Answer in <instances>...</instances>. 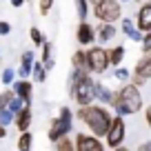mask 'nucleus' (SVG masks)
Masks as SVG:
<instances>
[{
	"mask_svg": "<svg viewBox=\"0 0 151 151\" xmlns=\"http://www.w3.org/2000/svg\"><path fill=\"white\" fill-rule=\"evenodd\" d=\"M76 116L89 129V133H93L98 138L107 136L109 127H111V120H113V116L104 109V104H87V107H80L76 111Z\"/></svg>",
	"mask_w": 151,
	"mask_h": 151,
	"instance_id": "f257e3e1",
	"label": "nucleus"
},
{
	"mask_svg": "<svg viewBox=\"0 0 151 151\" xmlns=\"http://www.w3.org/2000/svg\"><path fill=\"white\" fill-rule=\"evenodd\" d=\"M69 96L78 102V107L93 104V100H96V80L91 78L89 71L73 69L69 73Z\"/></svg>",
	"mask_w": 151,
	"mask_h": 151,
	"instance_id": "f03ea898",
	"label": "nucleus"
},
{
	"mask_svg": "<svg viewBox=\"0 0 151 151\" xmlns=\"http://www.w3.org/2000/svg\"><path fill=\"white\" fill-rule=\"evenodd\" d=\"M113 111L116 116H136L142 109V93L140 87H136L133 82H124L118 91H116V98H113Z\"/></svg>",
	"mask_w": 151,
	"mask_h": 151,
	"instance_id": "7ed1b4c3",
	"label": "nucleus"
},
{
	"mask_svg": "<svg viewBox=\"0 0 151 151\" xmlns=\"http://www.w3.org/2000/svg\"><path fill=\"white\" fill-rule=\"evenodd\" d=\"M73 129V111L69 107H60V116L51 120V127L47 131V138L56 145L60 138L69 136V131Z\"/></svg>",
	"mask_w": 151,
	"mask_h": 151,
	"instance_id": "20e7f679",
	"label": "nucleus"
},
{
	"mask_svg": "<svg viewBox=\"0 0 151 151\" xmlns=\"http://www.w3.org/2000/svg\"><path fill=\"white\" fill-rule=\"evenodd\" d=\"M87 67H89V73H104V71L111 67L109 62V49L102 45H91L87 49Z\"/></svg>",
	"mask_w": 151,
	"mask_h": 151,
	"instance_id": "39448f33",
	"label": "nucleus"
},
{
	"mask_svg": "<svg viewBox=\"0 0 151 151\" xmlns=\"http://www.w3.org/2000/svg\"><path fill=\"white\" fill-rule=\"evenodd\" d=\"M91 14H93L100 22L116 24L118 20H122V2H120V0H104L100 5L91 7Z\"/></svg>",
	"mask_w": 151,
	"mask_h": 151,
	"instance_id": "423d86ee",
	"label": "nucleus"
},
{
	"mask_svg": "<svg viewBox=\"0 0 151 151\" xmlns=\"http://www.w3.org/2000/svg\"><path fill=\"white\" fill-rule=\"evenodd\" d=\"M124 138H127V124H124V118H122V116H113L111 127H109L107 136H104V145L111 147V149H118V147H122Z\"/></svg>",
	"mask_w": 151,
	"mask_h": 151,
	"instance_id": "0eeeda50",
	"label": "nucleus"
},
{
	"mask_svg": "<svg viewBox=\"0 0 151 151\" xmlns=\"http://www.w3.org/2000/svg\"><path fill=\"white\" fill-rule=\"evenodd\" d=\"M76 151H104V142L93 133H76Z\"/></svg>",
	"mask_w": 151,
	"mask_h": 151,
	"instance_id": "6e6552de",
	"label": "nucleus"
},
{
	"mask_svg": "<svg viewBox=\"0 0 151 151\" xmlns=\"http://www.w3.org/2000/svg\"><path fill=\"white\" fill-rule=\"evenodd\" d=\"M76 40L82 47H91L96 45V27L89 22V20H80L78 27H76Z\"/></svg>",
	"mask_w": 151,
	"mask_h": 151,
	"instance_id": "1a4fd4ad",
	"label": "nucleus"
},
{
	"mask_svg": "<svg viewBox=\"0 0 151 151\" xmlns=\"http://www.w3.org/2000/svg\"><path fill=\"white\" fill-rule=\"evenodd\" d=\"M33 65H36V51H33V49L22 51V56H20V67H18V71H16L20 80H27L29 76H31Z\"/></svg>",
	"mask_w": 151,
	"mask_h": 151,
	"instance_id": "9d476101",
	"label": "nucleus"
},
{
	"mask_svg": "<svg viewBox=\"0 0 151 151\" xmlns=\"http://www.w3.org/2000/svg\"><path fill=\"white\" fill-rule=\"evenodd\" d=\"M116 36H118V27L111 24V22H100L98 27H96V40H98V45H102V47L107 42H111Z\"/></svg>",
	"mask_w": 151,
	"mask_h": 151,
	"instance_id": "9b49d317",
	"label": "nucleus"
},
{
	"mask_svg": "<svg viewBox=\"0 0 151 151\" xmlns=\"http://www.w3.org/2000/svg\"><path fill=\"white\" fill-rule=\"evenodd\" d=\"M136 24L142 33L151 31V2H142L136 14Z\"/></svg>",
	"mask_w": 151,
	"mask_h": 151,
	"instance_id": "f8f14e48",
	"label": "nucleus"
},
{
	"mask_svg": "<svg viewBox=\"0 0 151 151\" xmlns=\"http://www.w3.org/2000/svg\"><path fill=\"white\" fill-rule=\"evenodd\" d=\"M11 89H14V93L18 96V98H22L27 104H31V96H33V82L29 80V78H27V80H20V78H18V80H16L14 85H11Z\"/></svg>",
	"mask_w": 151,
	"mask_h": 151,
	"instance_id": "ddd939ff",
	"label": "nucleus"
},
{
	"mask_svg": "<svg viewBox=\"0 0 151 151\" xmlns=\"http://www.w3.org/2000/svg\"><path fill=\"white\" fill-rule=\"evenodd\" d=\"M120 27H122V33L129 38V40H131V42H142L145 33L138 29L136 20H131V18H122V20H120Z\"/></svg>",
	"mask_w": 151,
	"mask_h": 151,
	"instance_id": "4468645a",
	"label": "nucleus"
},
{
	"mask_svg": "<svg viewBox=\"0 0 151 151\" xmlns=\"http://www.w3.org/2000/svg\"><path fill=\"white\" fill-rule=\"evenodd\" d=\"M113 98H116V91H111L104 82H96V100L104 107H111L113 104Z\"/></svg>",
	"mask_w": 151,
	"mask_h": 151,
	"instance_id": "2eb2a0df",
	"label": "nucleus"
},
{
	"mask_svg": "<svg viewBox=\"0 0 151 151\" xmlns=\"http://www.w3.org/2000/svg\"><path fill=\"white\" fill-rule=\"evenodd\" d=\"M31 118H33L31 104H27L20 113H16V127H18L20 133H22V131H29V127H31Z\"/></svg>",
	"mask_w": 151,
	"mask_h": 151,
	"instance_id": "dca6fc26",
	"label": "nucleus"
},
{
	"mask_svg": "<svg viewBox=\"0 0 151 151\" xmlns=\"http://www.w3.org/2000/svg\"><path fill=\"white\" fill-rule=\"evenodd\" d=\"M133 73L140 76V78H145L147 82L151 80V58L147 56V53H145V56H142L140 60L136 62V67H133Z\"/></svg>",
	"mask_w": 151,
	"mask_h": 151,
	"instance_id": "f3484780",
	"label": "nucleus"
},
{
	"mask_svg": "<svg viewBox=\"0 0 151 151\" xmlns=\"http://www.w3.org/2000/svg\"><path fill=\"white\" fill-rule=\"evenodd\" d=\"M124 56H127V49H124V45H113V47L109 49V62H111L113 69L122 65Z\"/></svg>",
	"mask_w": 151,
	"mask_h": 151,
	"instance_id": "a211bd4d",
	"label": "nucleus"
},
{
	"mask_svg": "<svg viewBox=\"0 0 151 151\" xmlns=\"http://www.w3.org/2000/svg\"><path fill=\"white\" fill-rule=\"evenodd\" d=\"M40 49H42V56H40L42 60H40V62L45 65V69H47V71H51L53 67H56V60H53V42H49V40H47Z\"/></svg>",
	"mask_w": 151,
	"mask_h": 151,
	"instance_id": "6ab92c4d",
	"label": "nucleus"
},
{
	"mask_svg": "<svg viewBox=\"0 0 151 151\" xmlns=\"http://www.w3.org/2000/svg\"><path fill=\"white\" fill-rule=\"evenodd\" d=\"M71 67H73V69L89 71V67H87V49H78V51H73V56H71Z\"/></svg>",
	"mask_w": 151,
	"mask_h": 151,
	"instance_id": "aec40b11",
	"label": "nucleus"
},
{
	"mask_svg": "<svg viewBox=\"0 0 151 151\" xmlns=\"http://www.w3.org/2000/svg\"><path fill=\"white\" fill-rule=\"evenodd\" d=\"M31 80L33 82H45L47 80V69H45V65L40 60H36V65H33V69H31Z\"/></svg>",
	"mask_w": 151,
	"mask_h": 151,
	"instance_id": "412c9836",
	"label": "nucleus"
},
{
	"mask_svg": "<svg viewBox=\"0 0 151 151\" xmlns=\"http://www.w3.org/2000/svg\"><path fill=\"white\" fill-rule=\"evenodd\" d=\"M29 38H31L33 47H42V45L47 42V38H45V33L40 31L38 27H31V29H29Z\"/></svg>",
	"mask_w": 151,
	"mask_h": 151,
	"instance_id": "4be33fe9",
	"label": "nucleus"
},
{
	"mask_svg": "<svg viewBox=\"0 0 151 151\" xmlns=\"http://www.w3.org/2000/svg\"><path fill=\"white\" fill-rule=\"evenodd\" d=\"M73 2H76L78 20H87V16H89V0H73Z\"/></svg>",
	"mask_w": 151,
	"mask_h": 151,
	"instance_id": "5701e85b",
	"label": "nucleus"
},
{
	"mask_svg": "<svg viewBox=\"0 0 151 151\" xmlns=\"http://www.w3.org/2000/svg\"><path fill=\"white\" fill-rule=\"evenodd\" d=\"M16 78H18L16 69H9V67H7V69L2 71V73H0V82H2L5 87H11V85L16 82Z\"/></svg>",
	"mask_w": 151,
	"mask_h": 151,
	"instance_id": "b1692460",
	"label": "nucleus"
},
{
	"mask_svg": "<svg viewBox=\"0 0 151 151\" xmlns=\"http://www.w3.org/2000/svg\"><path fill=\"white\" fill-rule=\"evenodd\" d=\"M31 142H33V136L29 131H22L18 138V151H29L31 149Z\"/></svg>",
	"mask_w": 151,
	"mask_h": 151,
	"instance_id": "393cba45",
	"label": "nucleus"
},
{
	"mask_svg": "<svg viewBox=\"0 0 151 151\" xmlns=\"http://www.w3.org/2000/svg\"><path fill=\"white\" fill-rule=\"evenodd\" d=\"M56 151H76V140H71L69 136L60 138L56 142Z\"/></svg>",
	"mask_w": 151,
	"mask_h": 151,
	"instance_id": "a878e982",
	"label": "nucleus"
},
{
	"mask_svg": "<svg viewBox=\"0 0 151 151\" xmlns=\"http://www.w3.org/2000/svg\"><path fill=\"white\" fill-rule=\"evenodd\" d=\"M113 76H116V80H120L122 85L131 80V71L124 69V67H116V69H113Z\"/></svg>",
	"mask_w": 151,
	"mask_h": 151,
	"instance_id": "bb28decb",
	"label": "nucleus"
},
{
	"mask_svg": "<svg viewBox=\"0 0 151 151\" xmlns=\"http://www.w3.org/2000/svg\"><path fill=\"white\" fill-rule=\"evenodd\" d=\"M24 107H27V102H24L22 98H18V96H14V98H11V102H9V107H7V109H9L11 113H20V111H22Z\"/></svg>",
	"mask_w": 151,
	"mask_h": 151,
	"instance_id": "cd10ccee",
	"label": "nucleus"
},
{
	"mask_svg": "<svg viewBox=\"0 0 151 151\" xmlns=\"http://www.w3.org/2000/svg\"><path fill=\"white\" fill-rule=\"evenodd\" d=\"M11 122H16V113H11L9 109H2V111H0V124H2V127H9Z\"/></svg>",
	"mask_w": 151,
	"mask_h": 151,
	"instance_id": "c85d7f7f",
	"label": "nucleus"
},
{
	"mask_svg": "<svg viewBox=\"0 0 151 151\" xmlns=\"http://www.w3.org/2000/svg\"><path fill=\"white\" fill-rule=\"evenodd\" d=\"M14 96H16L14 89H7V91H2V93H0V111L9 107V102H11V98H14Z\"/></svg>",
	"mask_w": 151,
	"mask_h": 151,
	"instance_id": "c756f323",
	"label": "nucleus"
},
{
	"mask_svg": "<svg viewBox=\"0 0 151 151\" xmlns=\"http://www.w3.org/2000/svg\"><path fill=\"white\" fill-rule=\"evenodd\" d=\"M53 9V0H38V11L42 16H49Z\"/></svg>",
	"mask_w": 151,
	"mask_h": 151,
	"instance_id": "7c9ffc66",
	"label": "nucleus"
},
{
	"mask_svg": "<svg viewBox=\"0 0 151 151\" xmlns=\"http://www.w3.org/2000/svg\"><path fill=\"white\" fill-rule=\"evenodd\" d=\"M142 51H145V53H149L151 51V31H147L145 33V38H142Z\"/></svg>",
	"mask_w": 151,
	"mask_h": 151,
	"instance_id": "2f4dec72",
	"label": "nucleus"
},
{
	"mask_svg": "<svg viewBox=\"0 0 151 151\" xmlns=\"http://www.w3.org/2000/svg\"><path fill=\"white\" fill-rule=\"evenodd\" d=\"M11 33V24L7 22V20H0V38H5Z\"/></svg>",
	"mask_w": 151,
	"mask_h": 151,
	"instance_id": "473e14b6",
	"label": "nucleus"
},
{
	"mask_svg": "<svg viewBox=\"0 0 151 151\" xmlns=\"http://www.w3.org/2000/svg\"><path fill=\"white\" fill-rule=\"evenodd\" d=\"M145 120H147V124H149V129H151V102L145 107Z\"/></svg>",
	"mask_w": 151,
	"mask_h": 151,
	"instance_id": "72a5a7b5",
	"label": "nucleus"
},
{
	"mask_svg": "<svg viewBox=\"0 0 151 151\" xmlns=\"http://www.w3.org/2000/svg\"><path fill=\"white\" fill-rule=\"evenodd\" d=\"M136 151H151V140H149V142H142V145H138Z\"/></svg>",
	"mask_w": 151,
	"mask_h": 151,
	"instance_id": "f704fd0d",
	"label": "nucleus"
},
{
	"mask_svg": "<svg viewBox=\"0 0 151 151\" xmlns=\"http://www.w3.org/2000/svg\"><path fill=\"white\" fill-rule=\"evenodd\" d=\"M11 2V7H16V9H20V7L24 5V0H9Z\"/></svg>",
	"mask_w": 151,
	"mask_h": 151,
	"instance_id": "c9c22d12",
	"label": "nucleus"
},
{
	"mask_svg": "<svg viewBox=\"0 0 151 151\" xmlns=\"http://www.w3.org/2000/svg\"><path fill=\"white\" fill-rule=\"evenodd\" d=\"M2 138H7V127H2V124H0V140H2Z\"/></svg>",
	"mask_w": 151,
	"mask_h": 151,
	"instance_id": "e433bc0d",
	"label": "nucleus"
},
{
	"mask_svg": "<svg viewBox=\"0 0 151 151\" xmlns=\"http://www.w3.org/2000/svg\"><path fill=\"white\" fill-rule=\"evenodd\" d=\"M100 2H104V0H89V5H91V7H96V5H100Z\"/></svg>",
	"mask_w": 151,
	"mask_h": 151,
	"instance_id": "4c0bfd02",
	"label": "nucleus"
},
{
	"mask_svg": "<svg viewBox=\"0 0 151 151\" xmlns=\"http://www.w3.org/2000/svg\"><path fill=\"white\" fill-rule=\"evenodd\" d=\"M111 151H129L127 147H118V149H111Z\"/></svg>",
	"mask_w": 151,
	"mask_h": 151,
	"instance_id": "58836bf2",
	"label": "nucleus"
},
{
	"mask_svg": "<svg viewBox=\"0 0 151 151\" xmlns=\"http://www.w3.org/2000/svg\"><path fill=\"white\" fill-rule=\"evenodd\" d=\"M131 2H147V0H131Z\"/></svg>",
	"mask_w": 151,
	"mask_h": 151,
	"instance_id": "ea45409f",
	"label": "nucleus"
},
{
	"mask_svg": "<svg viewBox=\"0 0 151 151\" xmlns=\"http://www.w3.org/2000/svg\"><path fill=\"white\" fill-rule=\"evenodd\" d=\"M120 2H131V0H120Z\"/></svg>",
	"mask_w": 151,
	"mask_h": 151,
	"instance_id": "a19ab883",
	"label": "nucleus"
},
{
	"mask_svg": "<svg viewBox=\"0 0 151 151\" xmlns=\"http://www.w3.org/2000/svg\"><path fill=\"white\" fill-rule=\"evenodd\" d=\"M147 56H149V58H151V51H149V53H147Z\"/></svg>",
	"mask_w": 151,
	"mask_h": 151,
	"instance_id": "79ce46f5",
	"label": "nucleus"
},
{
	"mask_svg": "<svg viewBox=\"0 0 151 151\" xmlns=\"http://www.w3.org/2000/svg\"><path fill=\"white\" fill-rule=\"evenodd\" d=\"M24 2H29V0H24Z\"/></svg>",
	"mask_w": 151,
	"mask_h": 151,
	"instance_id": "37998d69",
	"label": "nucleus"
},
{
	"mask_svg": "<svg viewBox=\"0 0 151 151\" xmlns=\"http://www.w3.org/2000/svg\"><path fill=\"white\" fill-rule=\"evenodd\" d=\"M147 2H151V0H147Z\"/></svg>",
	"mask_w": 151,
	"mask_h": 151,
	"instance_id": "c03bdc74",
	"label": "nucleus"
},
{
	"mask_svg": "<svg viewBox=\"0 0 151 151\" xmlns=\"http://www.w3.org/2000/svg\"><path fill=\"white\" fill-rule=\"evenodd\" d=\"M0 62H2V58H0Z\"/></svg>",
	"mask_w": 151,
	"mask_h": 151,
	"instance_id": "a18cd8bd",
	"label": "nucleus"
}]
</instances>
